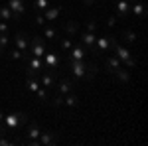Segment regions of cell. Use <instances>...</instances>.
Wrapping results in <instances>:
<instances>
[{
    "mask_svg": "<svg viewBox=\"0 0 148 146\" xmlns=\"http://www.w3.org/2000/svg\"><path fill=\"white\" fill-rule=\"evenodd\" d=\"M24 121H26V114H24V112H10V114H4V119H2L6 130H16V128H20V124H22Z\"/></svg>",
    "mask_w": 148,
    "mask_h": 146,
    "instance_id": "obj_1",
    "label": "cell"
},
{
    "mask_svg": "<svg viewBox=\"0 0 148 146\" xmlns=\"http://www.w3.org/2000/svg\"><path fill=\"white\" fill-rule=\"evenodd\" d=\"M28 49H30V53H32L34 57H40V59H42V57L46 56V51H47L46 44H44V38H42V36H34V38H32V44H30Z\"/></svg>",
    "mask_w": 148,
    "mask_h": 146,
    "instance_id": "obj_2",
    "label": "cell"
},
{
    "mask_svg": "<svg viewBox=\"0 0 148 146\" xmlns=\"http://www.w3.org/2000/svg\"><path fill=\"white\" fill-rule=\"evenodd\" d=\"M69 67L75 79H85L87 73V61L85 59H69Z\"/></svg>",
    "mask_w": 148,
    "mask_h": 146,
    "instance_id": "obj_3",
    "label": "cell"
},
{
    "mask_svg": "<svg viewBox=\"0 0 148 146\" xmlns=\"http://www.w3.org/2000/svg\"><path fill=\"white\" fill-rule=\"evenodd\" d=\"M8 8L12 10V16L14 20H20L26 12V2L24 0H8Z\"/></svg>",
    "mask_w": 148,
    "mask_h": 146,
    "instance_id": "obj_4",
    "label": "cell"
},
{
    "mask_svg": "<svg viewBox=\"0 0 148 146\" xmlns=\"http://www.w3.org/2000/svg\"><path fill=\"white\" fill-rule=\"evenodd\" d=\"M26 63H28V73H30V77H36L40 71H42V67H44V61L40 59V57H26Z\"/></svg>",
    "mask_w": 148,
    "mask_h": 146,
    "instance_id": "obj_5",
    "label": "cell"
},
{
    "mask_svg": "<svg viewBox=\"0 0 148 146\" xmlns=\"http://www.w3.org/2000/svg\"><path fill=\"white\" fill-rule=\"evenodd\" d=\"M93 53H107V51H111V45H109V36H101V38H97L95 40V45L91 47Z\"/></svg>",
    "mask_w": 148,
    "mask_h": 146,
    "instance_id": "obj_6",
    "label": "cell"
},
{
    "mask_svg": "<svg viewBox=\"0 0 148 146\" xmlns=\"http://www.w3.org/2000/svg\"><path fill=\"white\" fill-rule=\"evenodd\" d=\"M42 134V130H40V126L36 123H32L28 128H26V140H28V144H38V138Z\"/></svg>",
    "mask_w": 148,
    "mask_h": 146,
    "instance_id": "obj_7",
    "label": "cell"
},
{
    "mask_svg": "<svg viewBox=\"0 0 148 146\" xmlns=\"http://www.w3.org/2000/svg\"><path fill=\"white\" fill-rule=\"evenodd\" d=\"M42 59H44V67H46L47 71H56L57 63H59L57 53H53V51H46V56L42 57Z\"/></svg>",
    "mask_w": 148,
    "mask_h": 146,
    "instance_id": "obj_8",
    "label": "cell"
},
{
    "mask_svg": "<svg viewBox=\"0 0 148 146\" xmlns=\"http://www.w3.org/2000/svg\"><path fill=\"white\" fill-rule=\"evenodd\" d=\"M14 42H16V47L20 49V51H28V47H30V40H28V36L24 34V32H18L16 38H14Z\"/></svg>",
    "mask_w": 148,
    "mask_h": 146,
    "instance_id": "obj_9",
    "label": "cell"
},
{
    "mask_svg": "<svg viewBox=\"0 0 148 146\" xmlns=\"http://www.w3.org/2000/svg\"><path fill=\"white\" fill-rule=\"evenodd\" d=\"M128 12H130V2L128 0H119L116 2V18L125 20L126 16H128Z\"/></svg>",
    "mask_w": 148,
    "mask_h": 146,
    "instance_id": "obj_10",
    "label": "cell"
},
{
    "mask_svg": "<svg viewBox=\"0 0 148 146\" xmlns=\"http://www.w3.org/2000/svg\"><path fill=\"white\" fill-rule=\"evenodd\" d=\"M57 142V132H42L38 138V144L42 146H51Z\"/></svg>",
    "mask_w": 148,
    "mask_h": 146,
    "instance_id": "obj_11",
    "label": "cell"
},
{
    "mask_svg": "<svg viewBox=\"0 0 148 146\" xmlns=\"http://www.w3.org/2000/svg\"><path fill=\"white\" fill-rule=\"evenodd\" d=\"M87 57V49L83 45H71L69 47V59H85Z\"/></svg>",
    "mask_w": 148,
    "mask_h": 146,
    "instance_id": "obj_12",
    "label": "cell"
},
{
    "mask_svg": "<svg viewBox=\"0 0 148 146\" xmlns=\"http://www.w3.org/2000/svg\"><path fill=\"white\" fill-rule=\"evenodd\" d=\"M130 12L136 16V18H144L146 16V6L142 0H136V2H130Z\"/></svg>",
    "mask_w": 148,
    "mask_h": 146,
    "instance_id": "obj_13",
    "label": "cell"
},
{
    "mask_svg": "<svg viewBox=\"0 0 148 146\" xmlns=\"http://www.w3.org/2000/svg\"><path fill=\"white\" fill-rule=\"evenodd\" d=\"M95 40H97L95 32H85V34H81V45H83L85 49H91L93 45H95Z\"/></svg>",
    "mask_w": 148,
    "mask_h": 146,
    "instance_id": "obj_14",
    "label": "cell"
},
{
    "mask_svg": "<svg viewBox=\"0 0 148 146\" xmlns=\"http://www.w3.org/2000/svg\"><path fill=\"white\" fill-rule=\"evenodd\" d=\"M59 14H61L59 6H47L46 10H44V18H46V22H53V20H57Z\"/></svg>",
    "mask_w": 148,
    "mask_h": 146,
    "instance_id": "obj_15",
    "label": "cell"
},
{
    "mask_svg": "<svg viewBox=\"0 0 148 146\" xmlns=\"http://www.w3.org/2000/svg\"><path fill=\"white\" fill-rule=\"evenodd\" d=\"M113 51H114L113 56L119 57V59H121V63H123V61H126L128 57L132 56V53L128 51V47H125V45H121V44H116V45H114V49H113Z\"/></svg>",
    "mask_w": 148,
    "mask_h": 146,
    "instance_id": "obj_16",
    "label": "cell"
},
{
    "mask_svg": "<svg viewBox=\"0 0 148 146\" xmlns=\"http://www.w3.org/2000/svg\"><path fill=\"white\" fill-rule=\"evenodd\" d=\"M119 67H123L121 59H119L116 56H109V59H107V69H105V71L113 75V73H114V69H119Z\"/></svg>",
    "mask_w": 148,
    "mask_h": 146,
    "instance_id": "obj_17",
    "label": "cell"
},
{
    "mask_svg": "<svg viewBox=\"0 0 148 146\" xmlns=\"http://www.w3.org/2000/svg\"><path fill=\"white\" fill-rule=\"evenodd\" d=\"M40 85H44L46 89H51V87H56V75H53V71H47L46 75H42V81H40Z\"/></svg>",
    "mask_w": 148,
    "mask_h": 146,
    "instance_id": "obj_18",
    "label": "cell"
},
{
    "mask_svg": "<svg viewBox=\"0 0 148 146\" xmlns=\"http://www.w3.org/2000/svg\"><path fill=\"white\" fill-rule=\"evenodd\" d=\"M71 91H73V85H71L69 79H61V81L57 83V93H59V95H67Z\"/></svg>",
    "mask_w": 148,
    "mask_h": 146,
    "instance_id": "obj_19",
    "label": "cell"
},
{
    "mask_svg": "<svg viewBox=\"0 0 148 146\" xmlns=\"http://www.w3.org/2000/svg\"><path fill=\"white\" fill-rule=\"evenodd\" d=\"M113 75H116V79L119 81H123V83H128L130 81V75H128V69L125 67H119V69H114V73Z\"/></svg>",
    "mask_w": 148,
    "mask_h": 146,
    "instance_id": "obj_20",
    "label": "cell"
},
{
    "mask_svg": "<svg viewBox=\"0 0 148 146\" xmlns=\"http://www.w3.org/2000/svg\"><path fill=\"white\" fill-rule=\"evenodd\" d=\"M65 32H67L69 38L77 36V32H79V24H77V22H73V20H69V22L65 24Z\"/></svg>",
    "mask_w": 148,
    "mask_h": 146,
    "instance_id": "obj_21",
    "label": "cell"
},
{
    "mask_svg": "<svg viewBox=\"0 0 148 146\" xmlns=\"http://www.w3.org/2000/svg\"><path fill=\"white\" fill-rule=\"evenodd\" d=\"M0 20H4V22H10V20H14V16H12V10L8 8V4L0 6Z\"/></svg>",
    "mask_w": 148,
    "mask_h": 146,
    "instance_id": "obj_22",
    "label": "cell"
},
{
    "mask_svg": "<svg viewBox=\"0 0 148 146\" xmlns=\"http://www.w3.org/2000/svg\"><path fill=\"white\" fill-rule=\"evenodd\" d=\"M121 38L125 40L126 44H134V42H136V34H134L132 30H125V32L121 34Z\"/></svg>",
    "mask_w": 148,
    "mask_h": 146,
    "instance_id": "obj_23",
    "label": "cell"
},
{
    "mask_svg": "<svg viewBox=\"0 0 148 146\" xmlns=\"http://www.w3.org/2000/svg\"><path fill=\"white\" fill-rule=\"evenodd\" d=\"M77 103H79V99H77L73 93H67V95L63 97V105H67V107H77Z\"/></svg>",
    "mask_w": 148,
    "mask_h": 146,
    "instance_id": "obj_24",
    "label": "cell"
},
{
    "mask_svg": "<svg viewBox=\"0 0 148 146\" xmlns=\"http://www.w3.org/2000/svg\"><path fill=\"white\" fill-rule=\"evenodd\" d=\"M26 87H28V91L36 93V91L40 89V81H38L36 77H28V81H26Z\"/></svg>",
    "mask_w": 148,
    "mask_h": 146,
    "instance_id": "obj_25",
    "label": "cell"
},
{
    "mask_svg": "<svg viewBox=\"0 0 148 146\" xmlns=\"http://www.w3.org/2000/svg\"><path fill=\"white\" fill-rule=\"evenodd\" d=\"M97 71H99V67H97L95 63H87V73H85V79H93L95 75H97Z\"/></svg>",
    "mask_w": 148,
    "mask_h": 146,
    "instance_id": "obj_26",
    "label": "cell"
},
{
    "mask_svg": "<svg viewBox=\"0 0 148 146\" xmlns=\"http://www.w3.org/2000/svg\"><path fill=\"white\" fill-rule=\"evenodd\" d=\"M32 6H34L38 12H44L47 6H49V0H34V4H32Z\"/></svg>",
    "mask_w": 148,
    "mask_h": 146,
    "instance_id": "obj_27",
    "label": "cell"
},
{
    "mask_svg": "<svg viewBox=\"0 0 148 146\" xmlns=\"http://www.w3.org/2000/svg\"><path fill=\"white\" fill-rule=\"evenodd\" d=\"M10 57L12 59H24V61H26V53H24V51H20V49H18V47H14V49H12L10 51Z\"/></svg>",
    "mask_w": 148,
    "mask_h": 146,
    "instance_id": "obj_28",
    "label": "cell"
},
{
    "mask_svg": "<svg viewBox=\"0 0 148 146\" xmlns=\"http://www.w3.org/2000/svg\"><path fill=\"white\" fill-rule=\"evenodd\" d=\"M36 95H38V99H40V101H47V91H46V87H42V85H40V89L36 91Z\"/></svg>",
    "mask_w": 148,
    "mask_h": 146,
    "instance_id": "obj_29",
    "label": "cell"
},
{
    "mask_svg": "<svg viewBox=\"0 0 148 146\" xmlns=\"http://www.w3.org/2000/svg\"><path fill=\"white\" fill-rule=\"evenodd\" d=\"M71 45H73V42H71V38H63V40H61V49H63V51H69V47H71Z\"/></svg>",
    "mask_w": 148,
    "mask_h": 146,
    "instance_id": "obj_30",
    "label": "cell"
},
{
    "mask_svg": "<svg viewBox=\"0 0 148 146\" xmlns=\"http://www.w3.org/2000/svg\"><path fill=\"white\" fill-rule=\"evenodd\" d=\"M44 36L49 38V40H53V38L57 36V30H56V28H46V30H44Z\"/></svg>",
    "mask_w": 148,
    "mask_h": 146,
    "instance_id": "obj_31",
    "label": "cell"
},
{
    "mask_svg": "<svg viewBox=\"0 0 148 146\" xmlns=\"http://www.w3.org/2000/svg\"><path fill=\"white\" fill-rule=\"evenodd\" d=\"M0 47L2 49L8 47V34H0Z\"/></svg>",
    "mask_w": 148,
    "mask_h": 146,
    "instance_id": "obj_32",
    "label": "cell"
},
{
    "mask_svg": "<svg viewBox=\"0 0 148 146\" xmlns=\"http://www.w3.org/2000/svg\"><path fill=\"white\" fill-rule=\"evenodd\" d=\"M51 105H53V107H61V105H63V95H56L53 101H51Z\"/></svg>",
    "mask_w": 148,
    "mask_h": 146,
    "instance_id": "obj_33",
    "label": "cell"
},
{
    "mask_svg": "<svg viewBox=\"0 0 148 146\" xmlns=\"http://www.w3.org/2000/svg\"><path fill=\"white\" fill-rule=\"evenodd\" d=\"M123 63H125V65H126V67H128V69H132V67H134V65H136V59H134V57L130 56V57H128V59H126V61H123Z\"/></svg>",
    "mask_w": 148,
    "mask_h": 146,
    "instance_id": "obj_34",
    "label": "cell"
},
{
    "mask_svg": "<svg viewBox=\"0 0 148 146\" xmlns=\"http://www.w3.org/2000/svg\"><path fill=\"white\" fill-rule=\"evenodd\" d=\"M0 34H8V22L0 20Z\"/></svg>",
    "mask_w": 148,
    "mask_h": 146,
    "instance_id": "obj_35",
    "label": "cell"
},
{
    "mask_svg": "<svg viewBox=\"0 0 148 146\" xmlns=\"http://www.w3.org/2000/svg\"><path fill=\"white\" fill-rule=\"evenodd\" d=\"M95 30H97V24L93 22V20H89L87 22V32H95Z\"/></svg>",
    "mask_w": 148,
    "mask_h": 146,
    "instance_id": "obj_36",
    "label": "cell"
},
{
    "mask_svg": "<svg viewBox=\"0 0 148 146\" xmlns=\"http://www.w3.org/2000/svg\"><path fill=\"white\" fill-rule=\"evenodd\" d=\"M107 26H109V28H114V26H116V16H111V18L107 20Z\"/></svg>",
    "mask_w": 148,
    "mask_h": 146,
    "instance_id": "obj_37",
    "label": "cell"
},
{
    "mask_svg": "<svg viewBox=\"0 0 148 146\" xmlns=\"http://www.w3.org/2000/svg\"><path fill=\"white\" fill-rule=\"evenodd\" d=\"M36 24H40V26H44V24H46V18H44V14H38V16H36Z\"/></svg>",
    "mask_w": 148,
    "mask_h": 146,
    "instance_id": "obj_38",
    "label": "cell"
},
{
    "mask_svg": "<svg viewBox=\"0 0 148 146\" xmlns=\"http://www.w3.org/2000/svg\"><path fill=\"white\" fill-rule=\"evenodd\" d=\"M8 144H12L8 138H4V136H0V146H8Z\"/></svg>",
    "mask_w": 148,
    "mask_h": 146,
    "instance_id": "obj_39",
    "label": "cell"
},
{
    "mask_svg": "<svg viewBox=\"0 0 148 146\" xmlns=\"http://www.w3.org/2000/svg\"><path fill=\"white\" fill-rule=\"evenodd\" d=\"M4 132H6V128H4V124H2V123H0V136H2V134H4Z\"/></svg>",
    "mask_w": 148,
    "mask_h": 146,
    "instance_id": "obj_40",
    "label": "cell"
},
{
    "mask_svg": "<svg viewBox=\"0 0 148 146\" xmlns=\"http://www.w3.org/2000/svg\"><path fill=\"white\" fill-rule=\"evenodd\" d=\"M83 2H85L87 6H93V4H95V0H83Z\"/></svg>",
    "mask_w": 148,
    "mask_h": 146,
    "instance_id": "obj_41",
    "label": "cell"
},
{
    "mask_svg": "<svg viewBox=\"0 0 148 146\" xmlns=\"http://www.w3.org/2000/svg\"><path fill=\"white\" fill-rule=\"evenodd\" d=\"M2 119H4V114H2V111H0V123H2Z\"/></svg>",
    "mask_w": 148,
    "mask_h": 146,
    "instance_id": "obj_42",
    "label": "cell"
},
{
    "mask_svg": "<svg viewBox=\"0 0 148 146\" xmlns=\"http://www.w3.org/2000/svg\"><path fill=\"white\" fill-rule=\"evenodd\" d=\"M128 2H136V0H128Z\"/></svg>",
    "mask_w": 148,
    "mask_h": 146,
    "instance_id": "obj_43",
    "label": "cell"
},
{
    "mask_svg": "<svg viewBox=\"0 0 148 146\" xmlns=\"http://www.w3.org/2000/svg\"><path fill=\"white\" fill-rule=\"evenodd\" d=\"M0 53H2V47H0Z\"/></svg>",
    "mask_w": 148,
    "mask_h": 146,
    "instance_id": "obj_44",
    "label": "cell"
}]
</instances>
